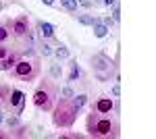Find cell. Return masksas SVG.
<instances>
[{"mask_svg":"<svg viewBox=\"0 0 156 139\" xmlns=\"http://www.w3.org/2000/svg\"><path fill=\"white\" fill-rule=\"evenodd\" d=\"M85 135L94 139H117L121 135V125L110 114H98L90 110L85 116Z\"/></svg>","mask_w":156,"mask_h":139,"instance_id":"obj_1","label":"cell"},{"mask_svg":"<svg viewBox=\"0 0 156 139\" xmlns=\"http://www.w3.org/2000/svg\"><path fill=\"white\" fill-rule=\"evenodd\" d=\"M58 85L54 83V79H50V77H44V79H40L37 83V87L34 89V106H36L40 112H50L52 110V106L54 102L58 100Z\"/></svg>","mask_w":156,"mask_h":139,"instance_id":"obj_2","label":"cell"},{"mask_svg":"<svg viewBox=\"0 0 156 139\" xmlns=\"http://www.w3.org/2000/svg\"><path fill=\"white\" fill-rule=\"evenodd\" d=\"M9 73L17 81H25V83L37 81L42 77V58L40 56H21Z\"/></svg>","mask_w":156,"mask_h":139,"instance_id":"obj_3","label":"cell"},{"mask_svg":"<svg viewBox=\"0 0 156 139\" xmlns=\"http://www.w3.org/2000/svg\"><path fill=\"white\" fill-rule=\"evenodd\" d=\"M50 112H52V125L56 129H71L79 116V110L73 106L71 98H58Z\"/></svg>","mask_w":156,"mask_h":139,"instance_id":"obj_4","label":"cell"},{"mask_svg":"<svg viewBox=\"0 0 156 139\" xmlns=\"http://www.w3.org/2000/svg\"><path fill=\"white\" fill-rule=\"evenodd\" d=\"M90 67H92L98 81H110L115 77V71H117V64L104 52H98V54H94L90 58Z\"/></svg>","mask_w":156,"mask_h":139,"instance_id":"obj_5","label":"cell"},{"mask_svg":"<svg viewBox=\"0 0 156 139\" xmlns=\"http://www.w3.org/2000/svg\"><path fill=\"white\" fill-rule=\"evenodd\" d=\"M25 104H27V96H25V92L12 85L11 87V98H9V114L21 116L25 112Z\"/></svg>","mask_w":156,"mask_h":139,"instance_id":"obj_6","label":"cell"},{"mask_svg":"<svg viewBox=\"0 0 156 139\" xmlns=\"http://www.w3.org/2000/svg\"><path fill=\"white\" fill-rule=\"evenodd\" d=\"M90 110H94L98 114H110L115 110V98H110V96H98L96 100L92 102Z\"/></svg>","mask_w":156,"mask_h":139,"instance_id":"obj_7","label":"cell"},{"mask_svg":"<svg viewBox=\"0 0 156 139\" xmlns=\"http://www.w3.org/2000/svg\"><path fill=\"white\" fill-rule=\"evenodd\" d=\"M29 29H31V21H29L27 15H19V17L12 19V29H11L12 37H21V40H23Z\"/></svg>","mask_w":156,"mask_h":139,"instance_id":"obj_8","label":"cell"},{"mask_svg":"<svg viewBox=\"0 0 156 139\" xmlns=\"http://www.w3.org/2000/svg\"><path fill=\"white\" fill-rule=\"evenodd\" d=\"M36 31H37V37H42V40H54V25L48 23V21H36Z\"/></svg>","mask_w":156,"mask_h":139,"instance_id":"obj_9","label":"cell"},{"mask_svg":"<svg viewBox=\"0 0 156 139\" xmlns=\"http://www.w3.org/2000/svg\"><path fill=\"white\" fill-rule=\"evenodd\" d=\"M81 77V67L77 62V58H69V73H67V83L71 85Z\"/></svg>","mask_w":156,"mask_h":139,"instance_id":"obj_10","label":"cell"},{"mask_svg":"<svg viewBox=\"0 0 156 139\" xmlns=\"http://www.w3.org/2000/svg\"><path fill=\"white\" fill-rule=\"evenodd\" d=\"M19 58H21V54L12 50V52L9 54V56H4L2 60H0V71H4V73H9V71H11L12 67L17 64V60H19Z\"/></svg>","mask_w":156,"mask_h":139,"instance_id":"obj_11","label":"cell"},{"mask_svg":"<svg viewBox=\"0 0 156 139\" xmlns=\"http://www.w3.org/2000/svg\"><path fill=\"white\" fill-rule=\"evenodd\" d=\"M11 87L9 83H0V110L9 112V98H11Z\"/></svg>","mask_w":156,"mask_h":139,"instance_id":"obj_12","label":"cell"},{"mask_svg":"<svg viewBox=\"0 0 156 139\" xmlns=\"http://www.w3.org/2000/svg\"><path fill=\"white\" fill-rule=\"evenodd\" d=\"M75 19H77V23L81 25H87V27H92V25L96 23L100 17H94V15H90V12H81V15H73Z\"/></svg>","mask_w":156,"mask_h":139,"instance_id":"obj_13","label":"cell"},{"mask_svg":"<svg viewBox=\"0 0 156 139\" xmlns=\"http://www.w3.org/2000/svg\"><path fill=\"white\" fill-rule=\"evenodd\" d=\"M92 29H94V35H96V37H100V40H102V37H106L108 31H110V29H108V27H106L104 23H102L100 19H98L96 23L92 25Z\"/></svg>","mask_w":156,"mask_h":139,"instance_id":"obj_14","label":"cell"},{"mask_svg":"<svg viewBox=\"0 0 156 139\" xmlns=\"http://www.w3.org/2000/svg\"><path fill=\"white\" fill-rule=\"evenodd\" d=\"M71 102H73V106H75V108L81 112V108H83V106L90 102V98H87L85 93H75V96L71 98Z\"/></svg>","mask_w":156,"mask_h":139,"instance_id":"obj_15","label":"cell"},{"mask_svg":"<svg viewBox=\"0 0 156 139\" xmlns=\"http://www.w3.org/2000/svg\"><path fill=\"white\" fill-rule=\"evenodd\" d=\"M29 135V127L27 125H19V127H15V129H11L9 131V137H27Z\"/></svg>","mask_w":156,"mask_h":139,"instance_id":"obj_16","label":"cell"},{"mask_svg":"<svg viewBox=\"0 0 156 139\" xmlns=\"http://www.w3.org/2000/svg\"><path fill=\"white\" fill-rule=\"evenodd\" d=\"M52 54L58 60H65V58H69V48L65 46V44H60V42H56V48L52 50Z\"/></svg>","mask_w":156,"mask_h":139,"instance_id":"obj_17","label":"cell"},{"mask_svg":"<svg viewBox=\"0 0 156 139\" xmlns=\"http://www.w3.org/2000/svg\"><path fill=\"white\" fill-rule=\"evenodd\" d=\"M37 48H40V54L42 56H52V46H50V40H37Z\"/></svg>","mask_w":156,"mask_h":139,"instance_id":"obj_18","label":"cell"},{"mask_svg":"<svg viewBox=\"0 0 156 139\" xmlns=\"http://www.w3.org/2000/svg\"><path fill=\"white\" fill-rule=\"evenodd\" d=\"M60 77H62V67H60V62L50 64V79H56V81H58Z\"/></svg>","mask_w":156,"mask_h":139,"instance_id":"obj_19","label":"cell"},{"mask_svg":"<svg viewBox=\"0 0 156 139\" xmlns=\"http://www.w3.org/2000/svg\"><path fill=\"white\" fill-rule=\"evenodd\" d=\"M60 6L65 9L67 12H77V0H60Z\"/></svg>","mask_w":156,"mask_h":139,"instance_id":"obj_20","label":"cell"},{"mask_svg":"<svg viewBox=\"0 0 156 139\" xmlns=\"http://www.w3.org/2000/svg\"><path fill=\"white\" fill-rule=\"evenodd\" d=\"M11 35L12 33L6 29V27H4V25H0V44H6V42L11 40Z\"/></svg>","mask_w":156,"mask_h":139,"instance_id":"obj_21","label":"cell"},{"mask_svg":"<svg viewBox=\"0 0 156 139\" xmlns=\"http://www.w3.org/2000/svg\"><path fill=\"white\" fill-rule=\"evenodd\" d=\"M11 52H12V48L9 46V44H0V60H2L4 56H9Z\"/></svg>","mask_w":156,"mask_h":139,"instance_id":"obj_22","label":"cell"},{"mask_svg":"<svg viewBox=\"0 0 156 139\" xmlns=\"http://www.w3.org/2000/svg\"><path fill=\"white\" fill-rule=\"evenodd\" d=\"M58 96H60V98H73L75 92H73L71 87H62V89H58Z\"/></svg>","mask_w":156,"mask_h":139,"instance_id":"obj_23","label":"cell"},{"mask_svg":"<svg viewBox=\"0 0 156 139\" xmlns=\"http://www.w3.org/2000/svg\"><path fill=\"white\" fill-rule=\"evenodd\" d=\"M112 19H115V23H117V21H121V6H119V2L112 6Z\"/></svg>","mask_w":156,"mask_h":139,"instance_id":"obj_24","label":"cell"},{"mask_svg":"<svg viewBox=\"0 0 156 139\" xmlns=\"http://www.w3.org/2000/svg\"><path fill=\"white\" fill-rule=\"evenodd\" d=\"M81 133H60V139H81Z\"/></svg>","mask_w":156,"mask_h":139,"instance_id":"obj_25","label":"cell"},{"mask_svg":"<svg viewBox=\"0 0 156 139\" xmlns=\"http://www.w3.org/2000/svg\"><path fill=\"white\" fill-rule=\"evenodd\" d=\"M100 21H102V23L106 25L108 29H110V27H112V25H115V19H112V17H102V19H100Z\"/></svg>","mask_w":156,"mask_h":139,"instance_id":"obj_26","label":"cell"},{"mask_svg":"<svg viewBox=\"0 0 156 139\" xmlns=\"http://www.w3.org/2000/svg\"><path fill=\"white\" fill-rule=\"evenodd\" d=\"M110 93H112V98H119V96H121V85H119V83H115V85H112Z\"/></svg>","mask_w":156,"mask_h":139,"instance_id":"obj_27","label":"cell"},{"mask_svg":"<svg viewBox=\"0 0 156 139\" xmlns=\"http://www.w3.org/2000/svg\"><path fill=\"white\" fill-rule=\"evenodd\" d=\"M0 25H4V27H6V29L11 31V29H12V19H4V21H2Z\"/></svg>","mask_w":156,"mask_h":139,"instance_id":"obj_28","label":"cell"},{"mask_svg":"<svg viewBox=\"0 0 156 139\" xmlns=\"http://www.w3.org/2000/svg\"><path fill=\"white\" fill-rule=\"evenodd\" d=\"M77 4H81V6H85V9H90V6H92V2H90V0H77Z\"/></svg>","mask_w":156,"mask_h":139,"instance_id":"obj_29","label":"cell"},{"mask_svg":"<svg viewBox=\"0 0 156 139\" xmlns=\"http://www.w3.org/2000/svg\"><path fill=\"white\" fill-rule=\"evenodd\" d=\"M119 0H102V4H106V6H115Z\"/></svg>","mask_w":156,"mask_h":139,"instance_id":"obj_30","label":"cell"},{"mask_svg":"<svg viewBox=\"0 0 156 139\" xmlns=\"http://www.w3.org/2000/svg\"><path fill=\"white\" fill-rule=\"evenodd\" d=\"M42 4H46V6H54L56 4V0H40Z\"/></svg>","mask_w":156,"mask_h":139,"instance_id":"obj_31","label":"cell"},{"mask_svg":"<svg viewBox=\"0 0 156 139\" xmlns=\"http://www.w3.org/2000/svg\"><path fill=\"white\" fill-rule=\"evenodd\" d=\"M9 137V131H2V129H0V139H6Z\"/></svg>","mask_w":156,"mask_h":139,"instance_id":"obj_32","label":"cell"},{"mask_svg":"<svg viewBox=\"0 0 156 139\" xmlns=\"http://www.w3.org/2000/svg\"><path fill=\"white\" fill-rule=\"evenodd\" d=\"M4 114H6V112H4V110H0V125L4 123Z\"/></svg>","mask_w":156,"mask_h":139,"instance_id":"obj_33","label":"cell"},{"mask_svg":"<svg viewBox=\"0 0 156 139\" xmlns=\"http://www.w3.org/2000/svg\"><path fill=\"white\" fill-rule=\"evenodd\" d=\"M2 9H4V4H2V0H0V11H2Z\"/></svg>","mask_w":156,"mask_h":139,"instance_id":"obj_34","label":"cell"}]
</instances>
